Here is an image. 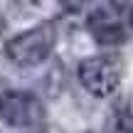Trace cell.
Instances as JSON below:
<instances>
[{
  "mask_svg": "<svg viewBox=\"0 0 133 133\" xmlns=\"http://www.w3.org/2000/svg\"><path fill=\"white\" fill-rule=\"evenodd\" d=\"M54 44H57L54 22H42L15 35L5 44V57L17 66H37L52 54Z\"/></svg>",
  "mask_w": 133,
  "mask_h": 133,
  "instance_id": "6da1fadb",
  "label": "cell"
},
{
  "mask_svg": "<svg viewBox=\"0 0 133 133\" xmlns=\"http://www.w3.org/2000/svg\"><path fill=\"white\" fill-rule=\"evenodd\" d=\"M121 74H123V62H121L118 54L86 57L76 66V76H79L81 86L91 96H99V99H106L118 89Z\"/></svg>",
  "mask_w": 133,
  "mask_h": 133,
  "instance_id": "7a4b0ae2",
  "label": "cell"
},
{
  "mask_svg": "<svg viewBox=\"0 0 133 133\" xmlns=\"http://www.w3.org/2000/svg\"><path fill=\"white\" fill-rule=\"evenodd\" d=\"M128 5H118V3H104L99 8H94L86 17V27H89L91 37L99 44H121L128 37V27H131V17H128Z\"/></svg>",
  "mask_w": 133,
  "mask_h": 133,
  "instance_id": "3957f363",
  "label": "cell"
},
{
  "mask_svg": "<svg viewBox=\"0 0 133 133\" xmlns=\"http://www.w3.org/2000/svg\"><path fill=\"white\" fill-rule=\"evenodd\" d=\"M0 121L12 128H35L44 121V104L30 91L8 89L0 94Z\"/></svg>",
  "mask_w": 133,
  "mask_h": 133,
  "instance_id": "277c9868",
  "label": "cell"
},
{
  "mask_svg": "<svg viewBox=\"0 0 133 133\" xmlns=\"http://www.w3.org/2000/svg\"><path fill=\"white\" fill-rule=\"evenodd\" d=\"M109 133H133V111L126 104L116 106L109 116V123H106Z\"/></svg>",
  "mask_w": 133,
  "mask_h": 133,
  "instance_id": "5b68a950",
  "label": "cell"
},
{
  "mask_svg": "<svg viewBox=\"0 0 133 133\" xmlns=\"http://www.w3.org/2000/svg\"><path fill=\"white\" fill-rule=\"evenodd\" d=\"M0 30H3V17H0Z\"/></svg>",
  "mask_w": 133,
  "mask_h": 133,
  "instance_id": "8992f818",
  "label": "cell"
}]
</instances>
